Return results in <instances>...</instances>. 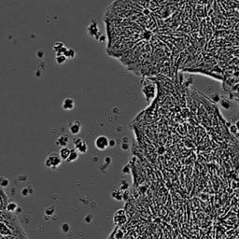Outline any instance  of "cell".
Segmentation results:
<instances>
[{"label":"cell","instance_id":"cell-13","mask_svg":"<svg viewBox=\"0 0 239 239\" xmlns=\"http://www.w3.org/2000/svg\"><path fill=\"white\" fill-rule=\"evenodd\" d=\"M64 54L66 55V58L73 59V58L75 57V54H76V53H75V52H74L72 49H66Z\"/></svg>","mask_w":239,"mask_h":239},{"label":"cell","instance_id":"cell-10","mask_svg":"<svg viewBox=\"0 0 239 239\" xmlns=\"http://www.w3.org/2000/svg\"><path fill=\"white\" fill-rule=\"evenodd\" d=\"M123 191H121L120 189L119 190H115L112 192V197L115 200H117V201H122L123 200Z\"/></svg>","mask_w":239,"mask_h":239},{"label":"cell","instance_id":"cell-22","mask_svg":"<svg viewBox=\"0 0 239 239\" xmlns=\"http://www.w3.org/2000/svg\"><path fill=\"white\" fill-rule=\"evenodd\" d=\"M158 153H159V154H162V153H164V148H163V147L159 148V149H158Z\"/></svg>","mask_w":239,"mask_h":239},{"label":"cell","instance_id":"cell-15","mask_svg":"<svg viewBox=\"0 0 239 239\" xmlns=\"http://www.w3.org/2000/svg\"><path fill=\"white\" fill-rule=\"evenodd\" d=\"M61 230L64 234H68L71 230V226L68 223H63L62 226H61Z\"/></svg>","mask_w":239,"mask_h":239},{"label":"cell","instance_id":"cell-12","mask_svg":"<svg viewBox=\"0 0 239 239\" xmlns=\"http://www.w3.org/2000/svg\"><path fill=\"white\" fill-rule=\"evenodd\" d=\"M55 60H56V62L57 64L59 65H62L66 62V57L64 53H56V57H55Z\"/></svg>","mask_w":239,"mask_h":239},{"label":"cell","instance_id":"cell-1","mask_svg":"<svg viewBox=\"0 0 239 239\" xmlns=\"http://www.w3.org/2000/svg\"><path fill=\"white\" fill-rule=\"evenodd\" d=\"M63 160L60 157L59 153L52 152L48 155V157L45 160V166L50 169H56L61 166Z\"/></svg>","mask_w":239,"mask_h":239},{"label":"cell","instance_id":"cell-9","mask_svg":"<svg viewBox=\"0 0 239 239\" xmlns=\"http://www.w3.org/2000/svg\"><path fill=\"white\" fill-rule=\"evenodd\" d=\"M80 157V153L79 152L77 151V149H71V153L68 157V159L66 160V162L70 163V162H76Z\"/></svg>","mask_w":239,"mask_h":239},{"label":"cell","instance_id":"cell-20","mask_svg":"<svg viewBox=\"0 0 239 239\" xmlns=\"http://www.w3.org/2000/svg\"><path fill=\"white\" fill-rule=\"evenodd\" d=\"M29 188H24L23 191H22V194H23V196H27V195H29L30 194V192H29Z\"/></svg>","mask_w":239,"mask_h":239},{"label":"cell","instance_id":"cell-14","mask_svg":"<svg viewBox=\"0 0 239 239\" xmlns=\"http://www.w3.org/2000/svg\"><path fill=\"white\" fill-rule=\"evenodd\" d=\"M221 107L225 109H230L232 107V103L229 100H221Z\"/></svg>","mask_w":239,"mask_h":239},{"label":"cell","instance_id":"cell-24","mask_svg":"<svg viewBox=\"0 0 239 239\" xmlns=\"http://www.w3.org/2000/svg\"><path fill=\"white\" fill-rule=\"evenodd\" d=\"M115 146V141L114 140H110L109 141V147H114Z\"/></svg>","mask_w":239,"mask_h":239},{"label":"cell","instance_id":"cell-7","mask_svg":"<svg viewBox=\"0 0 239 239\" xmlns=\"http://www.w3.org/2000/svg\"><path fill=\"white\" fill-rule=\"evenodd\" d=\"M68 143H69V137L66 134H61V136H60L59 137H57L56 140H55V144L59 147H61V148L67 147Z\"/></svg>","mask_w":239,"mask_h":239},{"label":"cell","instance_id":"cell-4","mask_svg":"<svg viewBox=\"0 0 239 239\" xmlns=\"http://www.w3.org/2000/svg\"><path fill=\"white\" fill-rule=\"evenodd\" d=\"M126 221H127V217L125 215L124 209H119V210H117L115 212L114 218H113V222L115 225H118V226L123 225Z\"/></svg>","mask_w":239,"mask_h":239},{"label":"cell","instance_id":"cell-21","mask_svg":"<svg viewBox=\"0 0 239 239\" xmlns=\"http://www.w3.org/2000/svg\"><path fill=\"white\" fill-rule=\"evenodd\" d=\"M92 219H93V217H92L91 215H88V216L84 219V220H85L86 222H91Z\"/></svg>","mask_w":239,"mask_h":239},{"label":"cell","instance_id":"cell-16","mask_svg":"<svg viewBox=\"0 0 239 239\" xmlns=\"http://www.w3.org/2000/svg\"><path fill=\"white\" fill-rule=\"evenodd\" d=\"M55 212V209H54V206L53 205H51V206H48L46 208V210H45V214L47 216H52Z\"/></svg>","mask_w":239,"mask_h":239},{"label":"cell","instance_id":"cell-6","mask_svg":"<svg viewBox=\"0 0 239 239\" xmlns=\"http://www.w3.org/2000/svg\"><path fill=\"white\" fill-rule=\"evenodd\" d=\"M76 107V102L75 100L71 97H66L63 100V103H62V109L64 110H66V111H69V110H73Z\"/></svg>","mask_w":239,"mask_h":239},{"label":"cell","instance_id":"cell-25","mask_svg":"<svg viewBox=\"0 0 239 239\" xmlns=\"http://www.w3.org/2000/svg\"><path fill=\"white\" fill-rule=\"evenodd\" d=\"M235 126L237 127V130H238V132H239V120L235 123Z\"/></svg>","mask_w":239,"mask_h":239},{"label":"cell","instance_id":"cell-11","mask_svg":"<svg viewBox=\"0 0 239 239\" xmlns=\"http://www.w3.org/2000/svg\"><path fill=\"white\" fill-rule=\"evenodd\" d=\"M18 205L16 203H14V202H9L8 205H7V207L6 209L9 211V212H15V211H17V209H18Z\"/></svg>","mask_w":239,"mask_h":239},{"label":"cell","instance_id":"cell-19","mask_svg":"<svg viewBox=\"0 0 239 239\" xmlns=\"http://www.w3.org/2000/svg\"><path fill=\"white\" fill-rule=\"evenodd\" d=\"M122 171H123V174H130V172H131V168H130V166L127 164V166H125L123 167Z\"/></svg>","mask_w":239,"mask_h":239},{"label":"cell","instance_id":"cell-3","mask_svg":"<svg viewBox=\"0 0 239 239\" xmlns=\"http://www.w3.org/2000/svg\"><path fill=\"white\" fill-rule=\"evenodd\" d=\"M110 139L106 136H99L95 140V146L98 151H106L109 147Z\"/></svg>","mask_w":239,"mask_h":239},{"label":"cell","instance_id":"cell-2","mask_svg":"<svg viewBox=\"0 0 239 239\" xmlns=\"http://www.w3.org/2000/svg\"><path fill=\"white\" fill-rule=\"evenodd\" d=\"M73 144H74L75 149H77L80 154H85L89 151L88 144L85 141H83L82 138H80V137H75L73 139Z\"/></svg>","mask_w":239,"mask_h":239},{"label":"cell","instance_id":"cell-23","mask_svg":"<svg viewBox=\"0 0 239 239\" xmlns=\"http://www.w3.org/2000/svg\"><path fill=\"white\" fill-rule=\"evenodd\" d=\"M129 145L128 144H123V148L125 149V151H127V149H129Z\"/></svg>","mask_w":239,"mask_h":239},{"label":"cell","instance_id":"cell-18","mask_svg":"<svg viewBox=\"0 0 239 239\" xmlns=\"http://www.w3.org/2000/svg\"><path fill=\"white\" fill-rule=\"evenodd\" d=\"M229 130H230L231 134H234V136L238 133V130H237V127L235 126V124H232V125L229 127Z\"/></svg>","mask_w":239,"mask_h":239},{"label":"cell","instance_id":"cell-8","mask_svg":"<svg viewBox=\"0 0 239 239\" xmlns=\"http://www.w3.org/2000/svg\"><path fill=\"white\" fill-rule=\"evenodd\" d=\"M70 153H71V149H70L69 148H67V147H64V148H60L59 155H60V157H61V159H62L63 161H66V160L68 159Z\"/></svg>","mask_w":239,"mask_h":239},{"label":"cell","instance_id":"cell-17","mask_svg":"<svg viewBox=\"0 0 239 239\" xmlns=\"http://www.w3.org/2000/svg\"><path fill=\"white\" fill-rule=\"evenodd\" d=\"M9 184V181L6 177H0V186L1 187H8Z\"/></svg>","mask_w":239,"mask_h":239},{"label":"cell","instance_id":"cell-5","mask_svg":"<svg viewBox=\"0 0 239 239\" xmlns=\"http://www.w3.org/2000/svg\"><path fill=\"white\" fill-rule=\"evenodd\" d=\"M81 123L80 121L75 120V121H71L68 123V131L72 134V136H78V134L81 132Z\"/></svg>","mask_w":239,"mask_h":239}]
</instances>
